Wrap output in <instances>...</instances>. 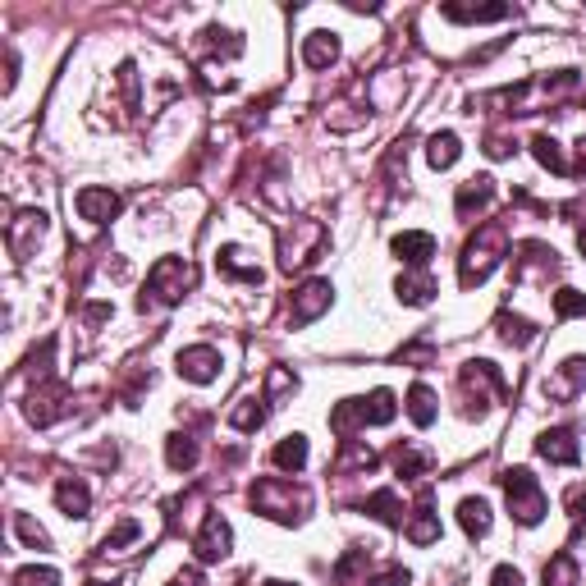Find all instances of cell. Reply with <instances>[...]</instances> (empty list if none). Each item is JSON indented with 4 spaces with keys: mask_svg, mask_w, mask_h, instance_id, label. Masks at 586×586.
I'll return each mask as SVG.
<instances>
[{
    "mask_svg": "<svg viewBox=\"0 0 586 586\" xmlns=\"http://www.w3.org/2000/svg\"><path fill=\"white\" fill-rule=\"evenodd\" d=\"M504 252H509V225H504V220L481 225L477 234L463 243V257H458V284H463V289H477L481 280H490V271L500 266Z\"/></svg>",
    "mask_w": 586,
    "mask_h": 586,
    "instance_id": "6da1fadb",
    "label": "cell"
},
{
    "mask_svg": "<svg viewBox=\"0 0 586 586\" xmlns=\"http://www.w3.org/2000/svg\"><path fill=\"white\" fill-rule=\"evenodd\" d=\"M193 289V266H188L184 257H161L152 266V275H147V293L138 298V307L147 312V307H174L184 293Z\"/></svg>",
    "mask_w": 586,
    "mask_h": 586,
    "instance_id": "7a4b0ae2",
    "label": "cell"
},
{
    "mask_svg": "<svg viewBox=\"0 0 586 586\" xmlns=\"http://www.w3.org/2000/svg\"><path fill=\"white\" fill-rule=\"evenodd\" d=\"M500 481H504V495H509L513 522H522V527H536V522H545V513H550V500H545L541 481H536L527 467H509Z\"/></svg>",
    "mask_w": 586,
    "mask_h": 586,
    "instance_id": "3957f363",
    "label": "cell"
},
{
    "mask_svg": "<svg viewBox=\"0 0 586 586\" xmlns=\"http://www.w3.org/2000/svg\"><path fill=\"white\" fill-rule=\"evenodd\" d=\"M252 504H257V513H266V518L293 522V518H303V513L312 509V495H307L303 486L280 481V477H261L257 486H252Z\"/></svg>",
    "mask_w": 586,
    "mask_h": 586,
    "instance_id": "277c9868",
    "label": "cell"
},
{
    "mask_svg": "<svg viewBox=\"0 0 586 586\" xmlns=\"http://www.w3.org/2000/svg\"><path fill=\"white\" fill-rule=\"evenodd\" d=\"M321 243H326L321 220H293V229H284L280 239V271H298V266L316 261L321 257Z\"/></svg>",
    "mask_w": 586,
    "mask_h": 586,
    "instance_id": "5b68a950",
    "label": "cell"
},
{
    "mask_svg": "<svg viewBox=\"0 0 586 586\" xmlns=\"http://www.w3.org/2000/svg\"><path fill=\"white\" fill-rule=\"evenodd\" d=\"M42 239H46V211L28 207V211H19V216L10 220V252H14V261H28Z\"/></svg>",
    "mask_w": 586,
    "mask_h": 586,
    "instance_id": "8992f818",
    "label": "cell"
},
{
    "mask_svg": "<svg viewBox=\"0 0 586 586\" xmlns=\"http://www.w3.org/2000/svg\"><path fill=\"white\" fill-rule=\"evenodd\" d=\"M330 298H335V284H330V280H307L303 289L293 293L289 321H293V326H307V321H316V316L330 307Z\"/></svg>",
    "mask_w": 586,
    "mask_h": 586,
    "instance_id": "52a82bcc",
    "label": "cell"
},
{
    "mask_svg": "<svg viewBox=\"0 0 586 586\" xmlns=\"http://www.w3.org/2000/svg\"><path fill=\"white\" fill-rule=\"evenodd\" d=\"M220 348H211V344H197V348H184L179 353V376L184 380H193V385H211V380L220 376Z\"/></svg>",
    "mask_w": 586,
    "mask_h": 586,
    "instance_id": "ba28073f",
    "label": "cell"
},
{
    "mask_svg": "<svg viewBox=\"0 0 586 586\" xmlns=\"http://www.w3.org/2000/svg\"><path fill=\"white\" fill-rule=\"evenodd\" d=\"M495 202V179L490 174H472L467 184H458V197H454V216L458 220H472Z\"/></svg>",
    "mask_w": 586,
    "mask_h": 586,
    "instance_id": "9c48e42d",
    "label": "cell"
},
{
    "mask_svg": "<svg viewBox=\"0 0 586 586\" xmlns=\"http://www.w3.org/2000/svg\"><path fill=\"white\" fill-rule=\"evenodd\" d=\"M229 541H234L229 522L220 518V513H207V522H202V536L193 541V550H197V559H202V564H220V559L229 554Z\"/></svg>",
    "mask_w": 586,
    "mask_h": 586,
    "instance_id": "30bf717a",
    "label": "cell"
},
{
    "mask_svg": "<svg viewBox=\"0 0 586 586\" xmlns=\"http://www.w3.org/2000/svg\"><path fill=\"white\" fill-rule=\"evenodd\" d=\"M536 454L550 458V463H559V467H573L577 458H582L577 431H573V426H554V431H541V440H536Z\"/></svg>",
    "mask_w": 586,
    "mask_h": 586,
    "instance_id": "8fae6325",
    "label": "cell"
},
{
    "mask_svg": "<svg viewBox=\"0 0 586 586\" xmlns=\"http://www.w3.org/2000/svg\"><path fill=\"white\" fill-rule=\"evenodd\" d=\"M394 257L408 261L413 271H426V261L435 257V234H422V229H408V234H394Z\"/></svg>",
    "mask_w": 586,
    "mask_h": 586,
    "instance_id": "7c38bea8",
    "label": "cell"
},
{
    "mask_svg": "<svg viewBox=\"0 0 586 586\" xmlns=\"http://www.w3.org/2000/svg\"><path fill=\"white\" fill-rule=\"evenodd\" d=\"M74 207L83 220H92V225H106L115 211H120V193H110V188H83V193L74 197Z\"/></svg>",
    "mask_w": 586,
    "mask_h": 586,
    "instance_id": "4fadbf2b",
    "label": "cell"
},
{
    "mask_svg": "<svg viewBox=\"0 0 586 586\" xmlns=\"http://www.w3.org/2000/svg\"><path fill=\"white\" fill-rule=\"evenodd\" d=\"M339 60V37L335 33H307L303 37V65L307 69H330Z\"/></svg>",
    "mask_w": 586,
    "mask_h": 586,
    "instance_id": "5bb4252c",
    "label": "cell"
},
{
    "mask_svg": "<svg viewBox=\"0 0 586 586\" xmlns=\"http://www.w3.org/2000/svg\"><path fill=\"white\" fill-rule=\"evenodd\" d=\"M362 509H367L376 522H385V527H403V518H408V513H403L399 490H390V486L376 490V495H367V500H362Z\"/></svg>",
    "mask_w": 586,
    "mask_h": 586,
    "instance_id": "9a60e30c",
    "label": "cell"
},
{
    "mask_svg": "<svg viewBox=\"0 0 586 586\" xmlns=\"http://www.w3.org/2000/svg\"><path fill=\"white\" fill-rule=\"evenodd\" d=\"M55 504H60V513H65V518H87L92 495H87L83 477H60V486H55Z\"/></svg>",
    "mask_w": 586,
    "mask_h": 586,
    "instance_id": "2e32d148",
    "label": "cell"
},
{
    "mask_svg": "<svg viewBox=\"0 0 586 586\" xmlns=\"http://www.w3.org/2000/svg\"><path fill=\"white\" fill-rule=\"evenodd\" d=\"M463 156V142H458V133H431L426 138V161H431V170H449V165Z\"/></svg>",
    "mask_w": 586,
    "mask_h": 586,
    "instance_id": "e0dca14e",
    "label": "cell"
},
{
    "mask_svg": "<svg viewBox=\"0 0 586 586\" xmlns=\"http://www.w3.org/2000/svg\"><path fill=\"white\" fill-rule=\"evenodd\" d=\"M440 14L454 23H500L513 14V5H445Z\"/></svg>",
    "mask_w": 586,
    "mask_h": 586,
    "instance_id": "ac0fdd59",
    "label": "cell"
},
{
    "mask_svg": "<svg viewBox=\"0 0 586 586\" xmlns=\"http://www.w3.org/2000/svg\"><path fill=\"white\" fill-rule=\"evenodd\" d=\"M458 522H463V532L477 541V536L490 532V504L481 500V495H467L463 504H458Z\"/></svg>",
    "mask_w": 586,
    "mask_h": 586,
    "instance_id": "d6986e66",
    "label": "cell"
},
{
    "mask_svg": "<svg viewBox=\"0 0 586 586\" xmlns=\"http://www.w3.org/2000/svg\"><path fill=\"white\" fill-rule=\"evenodd\" d=\"M271 463L284 472H303L307 467V435H284L280 445L271 449Z\"/></svg>",
    "mask_w": 586,
    "mask_h": 586,
    "instance_id": "ffe728a7",
    "label": "cell"
},
{
    "mask_svg": "<svg viewBox=\"0 0 586 586\" xmlns=\"http://www.w3.org/2000/svg\"><path fill=\"white\" fill-rule=\"evenodd\" d=\"M408 417H413L417 426H431L435 417H440V399H435V390L431 385H422V380L408 390Z\"/></svg>",
    "mask_w": 586,
    "mask_h": 586,
    "instance_id": "44dd1931",
    "label": "cell"
},
{
    "mask_svg": "<svg viewBox=\"0 0 586 586\" xmlns=\"http://www.w3.org/2000/svg\"><path fill=\"white\" fill-rule=\"evenodd\" d=\"M495 330H500V339L504 344H513V348H527L536 339V326L532 321H522V316H513V312H500L495 316Z\"/></svg>",
    "mask_w": 586,
    "mask_h": 586,
    "instance_id": "7402d4cb",
    "label": "cell"
},
{
    "mask_svg": "<svg viewBox=\"0 0 586 586\" xmlns=\"http://www.w3.org/2000/svg\"><path fill=\"white\" fill-rule=\"evenodd\" d=\"M165 463L174 467V472H193L197 467V440L193 435H170V445H165Z\"/></svg>",
    "mask_w": 586,
    "mask_h": 586,
    "instance_id": "603a6c76",
    "label": "cell"
},
{
    "mask_svg": "<svg viewBox=\"0 0 586 586\" xmlns=\"http://www.w3.org/2000/svg\"><path fill=\"white\" fill-rule=\"evenodd\" d=\"M261 422H266V399H239L229 408V426L234 431H257Z\"/></svg>",
    "mask_w": 586,
    "mask_h": 586,
    "instance_id": "cb8c5ba5",
    "label": "cell"
},
{
    "mask_svg": "<svg viewBox=\"0 0 586 586\" xmlns=\"http://www.w3.org/2000/svg\"><path fill=\"white\" fill-rule=\"evenodd\" d=\"M532 152H536V161H541L550 174H559V179H564V174H573V170H568V161H564V152H559V142H554L550 133H536Z\"/></svg>",
    "mask_w": 586,
    "mask_h": 586,
    "instance_id": "d4e9b609",
    "label": "cell"
},
{
    "mask_svg": "<svg viewBox=\"0 0 586 586\" xmlns=\"http://www.w3.org/2000/svg\"><path fill=\"white\" fill-rule=\"evenodd\" d=\"M431 293H435V280L426 271H417V275H403L399 280V298L408 307H426L431 303Z\"/></svg>",
    "mask_w": 586,
    "mask_h": 586,
    "instance_id": "484cf974",
    "label": "cell"
},
{
    "mask_svg": "<svg viewBox=\"0 0 586 586\" xmlns=\"http://www.w3.org/2000/svg\"><path fill=\"white\" fill-rule=\"evenodd\" d=\"M14 532H19L23 545H33V550H51V536H46L42 522H33L28 513H14Z\"/></svg>",
    "mask_w": 586,
    "mask_h": 586,
    "instance_id": "4316f807",
    "label": "cell"
},
{
    "mask_svg": "<svg viewBox=\"0 0 586 586\" xmlns=\"http://www.w3.org/2000/svg\"><path fill=\"white\" fill-rule=\"evenodd\" d=\"M554 316H559V321H568V316H586V293L559 289L554 293Z\"/></svg>",
    "mask_w": 586,
    "mask_h": 586,
    "instance_id": "83f0119b",
    "label": "cell"
},
{
    "mask_svg": "<svg viewBox=\"0 0 586 586\" xmlns=\"http://www.w3.org/2000/svg\"><path fill=\"white\" fill-rule=\"evenodd\" d=\"M142 536V522H133V518H124V522H115L106 532V550H124L129 541H138Z\"/></svg>",
    "mask_w": 586,
    "mask_h": 586,
    "instance_id": "f1b7e54d",
    "label": "cell"
},
{
    "mask_svg": "<svg viewBox=\"0 0 586 586\" xmlns=\"http://www.w3.org/2000/svg\"><path fill=\"white\" fill-rule=\"evenodd\" d=\"M10 586H60V573H55V568H19V573H14V582Z\"/></svg>",
    "mask_w": 586,
    "mask_h": 586,
    "instance_id": "f546056e",
    "label": "cell"
},
{
    "mask_svg": "<svg viewBox=\"0 0 586 586\" xmlns=\"http://www.w3.org/2000/svg\"><path fill=\"white\" fill-rule=\"evenodd\" d=\"M564 509H568V518H573V522L586 518V481H582V486H573V490L564 495Z\"/></svg>",
    "mask_w": 586,
    "mask_h": 586,
    "instance_id": "4dcf8cb0",
    "label": "cell"
},
{
    "mask_svg": "<svg viewBox=\"0 0 586 586\" xmlns=\"http://www.w3.org/2000/svg\"><path fill=\"white\" fill-rule=\"evenodd\" d=\"M408 582H413V577H408V568H385V573L371 577L367 586H408Z\"/></svg>",
    "mask_w": 586,
    "mask_h": 586,
    "instance_id": "1f68e13d",
    "label": "cell"
},
{
    "mask_svg": "<svg viewBox=\"0 0 586 586\" xmlns=\"http://www.w3.org/2000/svg\"><path fill=\"white\" fill-rule=\"evenodd\" d=\"M490 586H522V573L513 564H500L495 573H490Z\"/></svg>",
    "mask_w": 586,
    "mask_h": 586,
    "instance_id": "d6a6232c",
    "label": "cell"
},
{
    "mask_svg": "<svg viewBox=\"0 0 586 586\" xmlns=\"http://www.w3.org/2000/svg\"><path fill=\"white\" fill-rule=\"evenodd\" d=\"M577 170H582V174H586V138H582V142H577Z\"/></svg>",
    "mask_w": 586,
    "mask_h": 586,
    "instance_id": "836d02e7",
    "label": "cell"
},
{
    "mask_svg": "<svg viewBox=\"0 0 586 586\" xmlns=\"http://www.w3.org/2000/svg\"><path fill=\"white\" fill-rule=\"evenodd\" d=\"M577 248H582V252H586V229H582V234H577Z\"/></svg>",
    "mask_w": 586,
    "mask_h": 586,
    "instance_id": "e575fe53",
    "label": "cell"
},
{
    "mask_svg": "<svg viewBox=\"0 0 586 586\" xmlns=\"http://www.w3.org/2000/svg\"><path fill=\"white\" fill-rule=\"evenodd\" d=\"M261 586H293V582H261Z\"/></svg>",
    "mask_w": 586,
    "mask_h": 586,
    "instance_id": "d590c367",
    "label": "cell"
},
{
    "mask_svg": "<svg viewBox=\"0 0 586 586\" xmlns=\"http://www.w3.org/2000/svg\"><path fill=\"white\" fill-rule=\"evenodd\" d=\"M170 586H193V582H188V577H184V582H170Z\"/></svg>",
    "mask_w": 586,
    "mask_h": 586,
    "instance_id": "8d00e7d4",
    "label": "cell"
}]
</instances>
